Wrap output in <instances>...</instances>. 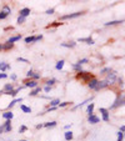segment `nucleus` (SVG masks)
I'll return each instance as SVG.
<instances>
[{
    "mask_svg": "<svg viewBox=\"0 0 125 141\" xmlns=\"http://www.w3.org/2000/svg\"><path fill=\"white\" fill-rule=\"evenodd\" d=\"M80 15H83V13H74V14H69V15H64V16H61V19L63 20H65V19H73V18H78Z\"/></svg>",
    "mask_w": 125,
    "mask_h": 141,
    "instance_id": "obj_1",
    "label": "nucleus"
},
{
    "mask_svg": "<svg viewBox=\"0 0 125 141\" xmlns=\"http://www.w3.org/2000/svg\"><path fill=\"white\" fill-rule=\"evenodd\" d=\"M100 113L103 114V120L104 121H109V113H108V110L106 109H100Z\"/></svg>",
    "mask_w": 125,
    "mask_h": 141,
    "instance_id": "obj_2",
    "label": "nucleus"
},
{
    "mask_svg": "<svg viewBox=\"0 0 125 141\" xmlns=\"http://www.w3.org/2000/svg\"><path fill=\"white\" fill-rule=\"evenodd\" d=\"M115 80H116V75H115V72H111V74H109L106 83H108V84H113Z\"/></svg>",
    "mask_w": 125,
    "mask_h": 141,
    "instance_id": "obj_3",
    "label": "nucleus"
},
{
    "mask_svg": "<svg viewBox=\"0 0 125 141\" xmlns=\"http://www.w3.org/2000/svg\"><path fill=\"white\" fill-rule=\"evenodd\" d=\"M109 84L106 83V80L105 81H98V86H96V89L95 90H100V89H104V87H106Z\"/></svg>",
    "mask_w": 125,
    "mask_h": 141,
    "instance_id": "obj_4",
    "label": "nucleus"
},
{
    "mask_svg": "<svg viewBox=\"0 0 125 141\" xmlns=\"http://www.w3.org/2000/svg\"><path fill=\"white\" fill-rule=\"evenodd\" d=\"M89 87L90 89H96V86H98V80H95V79H91L90 81H89Z\"/></svg>",
    "mask_w": 125,
    "mask_h": 141,
    "instance_id": "obj_5",
    "label": "nucleus"
},
{
    "mask_svg": "<svg viewBox=\"0 0 125 141\" xmlns=\"http://www.w3.org/2000/svg\"><path fill=\"white\" fill-rule=\"evenodd\" d=\"M89 122H91V124L99 122V117H96L95 115H89Z\"/></svg>",
    "mask_w": 125,
    "mask_h": 141,
    "instance_id": "obj_6",
    "label": "nucleus"
},
{
    "mask_svg": "<svg viewBox=\"0 0 125 141\" xmlns=\"http://www.w3.org/2000/svg\"><path fill=\"white\" fill-rule=\"evenodd\" d=\"M29 14H30V9H28V8H25V9H23L20 11V16H23V18H25V16H28Z\"/></svg>",
    "mask_w": 125,
    "mask_h": 141,
    "instance_id": "obj_7",
    "label": "nucleus"
},
{
    "mask_svg": "<svg viewBox=\"0 0 125 141\" xmlns=\"http://www.w3.org/2000/svg\"><path fill=\"white\" fill-rule=\"evenodd\" d=\"M124 101V99L121 98V99H118L116 101H115V104H114V105H111V109H114V107H118V106H119V105H123V102Z\"/></svg>",
    "mask_w": 125,
    "mask_h": 141,
    "instance_id": "obj_8",
    "label": "nucleus"
},
{
    "mask_svg": "<svg viewBox=\"0 0 125 141\" xmlns=\"http://www.w3.org/2000/svg\"><path fill=\"white\" fill-rule=\"evenodd\" d=\"M4 91H5V94H9L10 91H13V86H11V84H6L5 87H4Z\"/></svg>",
    "mask_w": 125,
    "mask_h": 141,
    "instance_id": "obj_9",
    "label": "nucleus"
},
{
    "mask_svg": "<svg viewBox=\"0 0 125 141\" xmlns=\"http://www.w3.org/2000/svg\"><path fill=\"white\" fill-rule=\"evenodd\" d=\"M26 86L28 87H38V83L36 81H29V83H26Z\"/></svg>",
    "mask_w": 125,
    "mask_h": 141,
    "instance_id": "obj_10",
    "label": "nucleus"
},
{
    "mask_svg": "<svg viewBox=\"0 0 125 141\" xmlns=\"http://www.w3.org/2000/svg\"><path fill=\"white\" fill-rule=\"evenodd\" d=\"M6 69H10V65L9 64H4V63L0 64V70H1V71H5Z\"/></svg>",
    "mask_w": 125,
    "mask_h": 141,
    "instance_id": "obj_11",
    "label": "nucleus"
},
{
    "mask_svg": "<svg viewBox=\"0 0 125 141\" xmlns=\"http://www.w3.org/2000/svg\"><path fill=\"white\" fill-rule=\"evenodd\" d=\"M71 139H73V132L71 131H66V132H65V140L70 141Z\"/></svg>",
    "mask_w": 125,
    "mask_h": 141,
    "instance_id": "obj_12",
    "label": "nucleus"
},
{
    "mask_svg": "<svg viewBox=\"0 0 125 141\" xmlns=\"http://www.w3.org/2000/svg\"><path fill=\"white\" fill-rule=\"evenodd\" d=\"M20 109L23 110L24 113H26V114H30V113H31V109H30V107H28V106H25V105H21Z\"/></svg>",
    "mask_w": 125,
    "mask_h": 141,
    "instance_id": "obj_13",
    "label": "nucleus"
},
{
    "mask_svg": "<svg viewBox=\"0 0 125 141\" xmlns=\"http://www.w3.org/2000/svg\"><path fill=\"white\" fill-rule=\"evenodd\" d=\"M20 38H21L20 35H18V36H13V38H10V39H9V41H8V42H11V44H13L14 41H18V40H20Z\"/></svg>",
    "mask_w": 125,
    "mask_h": 141,
    "instance_id": "obj_14",
    "label": "nucleus"
},
{
    "mask_svg": "<svg viewBox=\"0 0 125 141\" xmlns=\"http://www.w3.org/2000/svg\"><path fill=\"white\" fill-rule=\"evenodd\" d=\"M64 63H65L64 60H60V61H59V63L56 64V69H58V70H61L63 66H64Z\"/></svg>",
    "mask_w": 125,
    "mask_h": 141,
    "instance_id": "obj_15",
    "label": "nucleus"
},
{
    "mask_svg": "<svg viewBox=\"0 0 125 141\" xmlns=\"http://www.w3.org/2000/svg\"><path fill=\"white\" fill-rule=\"evenodd\" d=\"M79 41H85L86 44H94V40L90 38H86V39H79Z\"/></svg>",
    "mask_w": 125,
    "mask_h": 141,
    "instance_id": "obj_16",
    "label": "nucleus"
},
{
    "mask_svg": "<svg viewBox=\"0 0 125 141\" xmlns=\"http://www.w3.org/2000/svg\"><path fill=\"white\" fill-rule=\"evenodd\" d=\"M76 45V42H70V44H61V46L64 48H74Z\"/></svg>",
    "mask_w": 125,
    "mask_h": 141,
    "instance_id": "obj_17",
    "label": "nucleus"
},
{
    "mask_svg": "<svg viewBox=\"0 0 125 141\" xmlns=\"http://www.w3.org/2000/svg\"><path fill=\"white\" fill-rule=\"evenodd\" d=\"M3 116L5 119H8V120H11V119H13V113H5Z\"/></svg>",
    "mask_w": 125,
    "mask_h": 141,
    "instance_id": "obj_18",
    "label": "nucleus"
},
{
    "mask_svg": "<svg viewBox=\"0 0 125 141\" xmlns=\"http://www.w3.org/2000/svg\"><path fill=\"white\" fill-rule=\"evenodd\" d=\"M93 110H94V104H90V105L88 106V113H89V115H93Z\"/></svg>",
    "mask_w": 125,
    "mask_h": 141,
    "instance_id": "obj_19",
    "label": "nucleus"
},
{
    "mask_svg": "<svg viewBox=\"0 0 125 141\" xmlns=\"http://www.w3.org/2000/svg\"><path fill=\"white\" fill-rule=\"evenodd\" d=\"M3 13H5L6 14V15H9V14H10V8H9V6H4V8H3Z\"/></svg>",
    "mask_w": 125,
    "mask_h": 141,
    "instance_id": "obj_20",
    "label": "nucleus"
},
{
    "mask_svg": "<svg viewBox=\"0 0 125 141\" xmlns=\"http://www.w3.org/2000/svg\"><path fill=\"white\" fill-rule=\"evenodd\" d=\"M59 104H60V100H53V101H50V105L51 106H56V105H59Z\"/></svg>",
    "mask_w": 125,
    "mask_h": 141,
    "instance_id": "obj_21",
    "label": "nucleus"
},
{
    "mask_svg": "<svg viewBox=\"0 0 125 141\" xmlns=\"http://www.w3.org/2000/svg\"><path fill=\"white\" fill-rule=\"evenodd\" d=\"M20 101H23V99H15V100H14V101H11L10 102V105H9V107H11V106H14V104H16V102H20Z\"/></svg>",
    "mask_w": 125,
    "mask_h": 141,
    "instance_id": "obj_22",
    "label": "nucleus"
},
{
    "mask_svg": "<svg viewBox=\"0 0 125 141\" xmlns=\"http://www.w3.org/2000/svg\"><path fill=\"white\" fill-rule=\"evenodd\" d=\"M31 41H35V36H29V38L25 39V42H31Z\"/></svg>",
    "mask_w": 125,
    "mask_h": 141,
    "instance_id": "obj_23",
    "label": "nucleus"
},
{
    "mask_svg": "<svg viewBox=\"0 0 125 141\" xmlns=\"http://www.w3.org/2000/svg\"><path fill=\"white\" fill-rule=\"evenodd\" d=\"M55 125H56V122L53 121V122H46L45 125H43V126H46V127H53V126H55Z\"/></svg>",
    "mask_w": 125,
    "mask_h": 141,
    "instance_id": "obj_24",
    "label": "nucleus"
},
{
    "mask_svg": "<svg viewBox=\"0 0 125 141\" xmlns=\"http://www.w3.org/2000/svg\"><path fill=\"white\" fill-rule=\"evenodd\" d=\"M120 23H123V21H110V23H105V25L109 26V25H115V24H120Z\"/></svg>",
    "mask_w": 125,
    "mask_h": 141,
    "instance_id": "obj_25",
    "label": "nucleus"
},
{
    "mask_svg": "<svg viewBox=\"0 0 125 141\" xmlns=\"http://www.w3.org/2000/svg\"><path fill=\"white\" fill-rule=\"evenodd\" d=\"M10 48H13V44L11 42H6L5 45H3V49H10Z\"/></svg>",
    "mask_w": 125,
    "mask_h": 141,
    "instance_id": "obj_26",
    "label": "nucleus"
},
{
    "mask_svg": "<svg viewBox=\"0 0 125 141\" xmlns=\"http://www.w3.org/2000/svg\"><path fill=\"white\" fill-rule=\"evenodd\" d=\"M73 68H74L75 70H80V71H81V65H80V64H74V65H73Z\"/></svg>",
    "mask_w": 125,
    "mask_h": 141,
    "instance_id": "obj_27",
    "label": "nucleus"
},
{
    "mask_svg": "<svg viewBox=\"0 0 125 141\" xmlns=\"http://www.w3.org/2000/svg\"><path fill=\"white\" fill-rule=\"evenodd\" d=\"M55 84V79H51V80H48L46 81V86H50V85H53Z\"/></svg>",
    "mask_w": 125,
    "mask_h": 141,
    "instance_id": "obj_28",
    "label": "nucleus"
},
{
    "mask_svg": "<svg viewBox=\"0 0 125 141\" xmlns=\"http://www.w3.org/2000/svg\"><path fill=\"white\" fill-rule=\"evenodd\" d=\"M40 90H41L40 87H36V89H35V90H34L33 92H30V95H36V94H38V92H39Z\"/></svg>",
    "mask_w": 125,
    "mask_h": 141,
    "instance_id": "obj_29",
    "label": "nucleus"
},
{
    "mask_svg": "<svg viewBox=\"0 0 125 141\" xmlns=\"http://www.w3.org/2000/svg\"><path fill=\"white\" fill-rule=\"evenodd\" d=\"M118 141H123V132H118Z\"/></svg>",
    "mask_w": 125,
    "mask_h": 141,
    "instance_id": "obj_30",
    "label": "nucleus"
},
{
    "mask_svg": "<svg viewBox=\"0 0 125 141\" xmlns=\"http://www.w3.org/2000/svg\"><path fill=\"white\" fill-rule=\"evenodd\" d=\"M24 21H25V18H23V16H19V18H18V23H19V24L24 23Z\"/></svg>",
    "mask_w": 125,
    "mask_h": 141,
    "instance_id": "obj_31",
    "label": "nucleus"
},
{
    "mask_svg": "<svg viewBox=\"0 0 125 141\" xmlns=\"http://www.w3.org/2000/svg\"><path fill=\"white\" fill-rule=\"evenodd\" d=\"M26 76H28V78H34V71H31V70H30V71H29V72L26 74Z\"/></svg>",
    "mask_w": 125,
    "mask_h": 141,
    "instance_id": "obj_32",
    "label": "nucleus"
},
{
    "mask_svg": "<svg viewBox=\"0 0 125 141\" xmlns=\"http://www.w3.org/2000/svg\"><path fill=\"white\" fill-rule=\"evenodd\" d=\"M26 130H28V127L23 125V126H21V127H20V130H19V131H20V132H24V131H26Z\"/></svg>",
    "mask_w": 125,
    "mask_h": 141,
    "instance_id": "obj_33",
    "label": "nucleus"
},
{
    "mask_svg": "<svg viewBox=\"0 0 125 141\" xmlns=\"http://www.w3.org/2000/svg\"><path fill=\"white\" fill-rule=\"evenodd\" d=\"M6 16H8V15H6V14H5V13H3V11H1V13H0V19H5Z\"/></svg>",
    "mask_w": 125,
    "mask_h": 141,
    "instance_id": "obj_34",
    "label": "nucleus"
},
{
    "mask_svg": "<svg viewBox=\"0 0 125 141\" xmlns=\"http://www.w3.org/2000/svg\"><path fill=\"white\" fill-rule=\"evenodd\" d=\"M18 61H23V63H28L26 59H23V57H18Z\"/></svg>",
    "mask_w": 125,
    "mask_h": 141,
    "instance_id": "obj_35",
    "label": "nucleus"
},
{
    "mask_svg": "<svg viewBox=\"0 0 125 141\" xmlns=\"http://www.w3.org/2000/svg\"><path fill=\"white\" fill-rule=\"evenodd\" d=\"M106 71H110V68H105V69H103V70H101V74H105Z\"/></svg>",
    "mask_w": 125,
    "mask_h": 141,
    "instance_id": "obj_36",
    "label": "nucleus"
},
{
    "mask_svg": "<svg viewBox=\"0 0 125 141\" xmlns=\"http://www.w3.org/2000/svg\"><path fill=\"white\" fill-rule=\"evenodd\" d=\"M85 63H88V59H83V60H80V61H79L80 65H81V64H85Z\"/></svg>",
    "mask_w": 125,
    "mask_h": 141,
    "instance_id": "obj_37",
    "label": "nucleus"
},
{
    "mask_svg": "<svg viewBox=\"0 0 125 141\" xmlns=\"http://www.w3.org/2000/svg\"><path fill=\"white\" fill-rule=\"evenodd\" d=\"M68 104H69V102H61V104H59V106H60V107H64V106H66Z\"/></svg>",
    "mask_w": 125,
    "mask_h": 141,
    "instance_id": "obj_38",
    "label": "nucleus"
},
{
    "mask_svg": "<svg viewBox=\"0 0 125 141\" xmlns=\"http://www.w3.org/2000/svg\"><path fill=\"white\" fill-rule=\"evenodd\" d=\"M54 13V9H49V10H46V14H53Z\"/></svg>",
    "mask_w": 125,
    "mask_h": 141,
    "instance_id": "obj_39",
    "label": "nucleus"
},
{
    "mask_svg": "<svg viewBox=\"0 0 125 141\" xmlns=\"http://www.w3.org/2000/svg\"><path fill=\"white\" fill-rule=\"evenodd\" d=\"M44 90H45L46 92H49L50 91V86H45V87H44Z\"/></svg>",
    "mask_w": 125,
    "mask_h": 141,
    "instance_id": "obj_40",
    "label": "nucleus"
},
{
    "mask_svg": "<svg viewBox=\"0 0 125 141\" xmlns=\"http://www.w3.org/2000/svg\"><path fill=\"white\" fill-rule=\"evenodd\" d=\"M6 78V74H0V79H4Z\"/></svg>",
    "mask_w": 125,
    "mask_h": 141,
    "instance_id": "obj_41",
    "label": "nucleus"
},
{
    "mask_svg": "<svg viewBox=\"0 0 125 141\" xmlns=\"http://www.w3.org/2000/svg\"><path fill=\"white\" fill-rule=\"evenodd\" d=\"M39 78H40L39 74H34V79H39Z\"/></svg>",
    "mask_w": 125,
    "mask_h": 141,
    "instance_id": "obj_42",
    "label": "nucleus"
},
{
    "mask_svg": "<svg viewBox=\"0 0 125 141\" xmlns=\"http://www.w3.org/2000/svg\"><path fill=\"white\" fill-rule=\"evenodd\" d=\"M124 130H125V126H121V127H120V131L124 132Z\"/></svg>",
    "mask_w": 125,
    "mask_h": 141,
    "instance_id": "obj_43",
    "label": "nucleus"
},
{
    "mask_svg": "<svg viewBox=\"0 0 125 141\" xmlns=\"http://www.w3.org/2000/svg\"><path fill=\"white\" fill-rule=\"evenodd\" d=\"M3 49V45H0V50H1Z\"/></svg>",
    "mask_w": 125,
    "mask_h": 141,
    "instance_id": "obj_44",
    "label": "nucleus"
},
{
    "mask_svg": "<svg viewBox=\"0 0 125 141\" xmlns=\"http://www.w3.org/2000/svg\"><path fill=\"white\" fill-rule=\"evenodd\" d=\"M21 141H26V140H21Z\"/></svg>",
    "mask_w": 125,
    "mask_h": 141,
    "instance_id": "obj_45",
    "label": "nucleus"
},
{
    "mask_svg": "<svg viewBox=\"0 0 125 141\" xmlns=\"http://www.w3.org/2000/svg\"><path fill=\"white\" fill-rule=\"evenodd\" d=\"M0 64H1V63H0Z\"/></svg>",
    "mask_w": 125,
    "mask_h": 141,
    "instance_id": "obj_46",
    "label": "nucleus"
}]
</instances>
